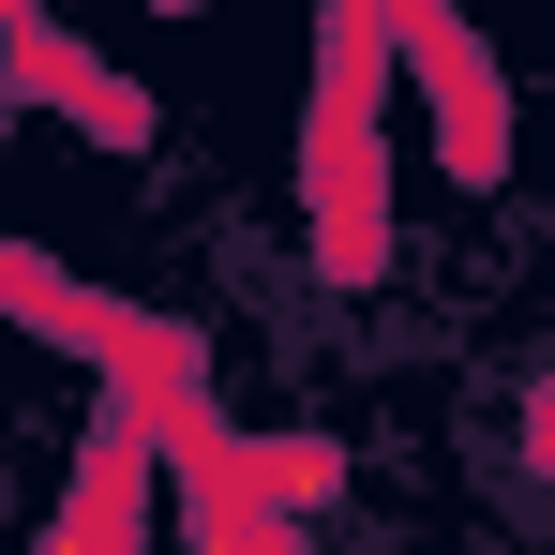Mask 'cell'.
I'll return each mask as SVG.
<instances>
[{"mask_svg":"<svg viewBox=\"0 0 555 555\" xmlns=\"http://www.w3.org/2000/svg\"><path fill=\"white\" fill-rule=\"evenodd\" d=\"M375 135H361V30H331V135H315V271L375 285Z\"/></svg>","mask_w":555,"mask_h":555,"instance_id":"1","label":"cell"},{"mask_svg":"<svg viewBox=\"0 0 555 555\" xmlns=\"http://www.w3.org/2000/svg\"><path fill=\"white\" fill-rule=\"evenodd\" d=\"M405 61H421V91H436V151H451V181H495V166H511L495 61H480V46H451V30H405Z\"/></svg>","mask_w":555,"mask_h":555,"instance_id":"2","label":"cell"},{"mask_svg":"<svg viewBox=\"0 0 555 555\" xmlns=\"http://www.w3.org/2000/svg\"><path fill=\"white\" fill-rule=\"evenodd\" d=\"M46 555H151V451H135V421H105L91 465H76V511H61V541Z\"/></svg>","mask_w":555,"mask_h":555,"instance_id":"3","label":"cell"},{"mask_svg":"<svg viewBox=\"0 0 555 555\" xmlns=\"http://www.w3.org/2000/svg\"><path fill=\"white\" fill-rule=\"evenodd\" d=\"M526 480H555V361H541V390H526Z\"/></svg>","mask_w":555,"mask_h":555,"instance_id":"4","label":"cell"},{"mask_svg":"<svg viewBox=\"0 0 555 555\" xmlns=\"http://www.w3.org/2000/svg\"><path fill=\"white\" fill-rule=\"evenodd\" d=\"M195 555H285V541H225V480H210V526H195Z\"/></svg>","mask_w":555,"mask_h":555,"instance_id":"5","label":"cell"}]
</instances>
